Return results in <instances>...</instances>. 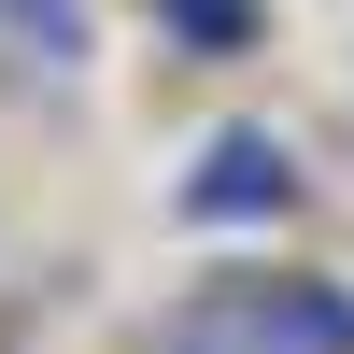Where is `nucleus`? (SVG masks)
<instances>
[{
  "label": "nucleus",
  "instance_id": "nucleus-1",
  "mask_svg": "<svg viewBox=\"0 0 354 354\" xmlns=\"http://www.w3.org/2000/svg\"><path fill=\"white\" fill-rule=\"evenodd\" d=\"M170 326L213 340V354H354V283L340 270H227Z\"/></svg>",
  "mask_w": 354,
  "mask_h": 354
},
{
  "label": "nucleus",
  "instance_id": "nucleus-2",
  "mask_svg": "<svg viewBox=\"0 0 354 354\" xmlns=\"http://www.w3.org/2000/svg\"><path fill=\"white\" fill-rule=\"evenodd\" d=\"M298 156H283L270 128H213L198 142V170H185V227H283L298 213Z\"/></svg>",
  "mask_w": 354,
  "mask_h": 354
},
{
  "label": "nucleus",
  "instance_id": "nucleus-3",
  "mask_svg": "<svg viewBox=\"0 0 354 354\" xmlns=\"http://www.w3.org/2000/svg\"><path fill=\"white\" fill-rule=\"evenodd\" d=\"M0 43L28 71H85L100 57V0H0Z\"/></svg>",
  "mask_w": 354,
  "mask_h": 354
},
{
  "label": "nucleus",
  "instance_id": "nucleus-4",
  "mask_svg": "<svg viewBox=\"0 0 354 354\" xmlns=\"http://www.w3.org/2000/svg\"><path fill=\"white\" fill-rule=\"evenodd\" d=\"M156 15H170L185 57H241V43H255V0H156Z\"/></svg>",
  "mask_w": 354,
  "mask_h": 354
},
{
  "label": "nucleus",
  "instance_id": "nucleus-5",
  "mask_svg": "<svg viewBox=\"0 0 354 354\" xmlns=\"http://www.w3.org/2000/svg\"><path fill=\"white\" fill-rule=\"evenodd\" d=\"M156 354H213V340H185V326H156Z\"/></svg>",
  "mask_w": 354,
  "mask_h": 354
}]
</instances>
